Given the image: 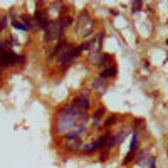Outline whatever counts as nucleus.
Listing matches in <instances>:
<instances>
[{
	"mask_svg": "<svg viewBox=\"0 0 168 168\" xmlns=\"http://www.w3.org/2000/svg\"><path fill=\"white\" fill-rule=\"evenodd\" d=\"M89 121H91V116H88V113L72 108L71 104H64L62 108H59L56 116V133L64 136L77 125H88Z\"/></svg>",
	"mask_w": 168,
	"mask_h": 168,
	"instance_id": "obj_1",
	"label": "nucleus"
},
{
	"mask_svg": "<svg viewBox=\"0 0 168 168\" xmlns=\"http://www.w3.org/2000/svg\"><path fill=\"white\" fill-rule=\"evenodd\" d=\"M77 29H79L81 35L83 37H91L93 32H94V20L91 19V15H89L88 10H83L79 15H77Z\"/></svg>",
	"mask_w": 168,
	"mask_h": 168,
	"instance_id": "obj_2",
	"label": "nucleus"
},
{
	"mask_svg": "<svg viewBox=\"0 0 168 168\" xmlns=\"http://www.w3.org/2000/svg\"><path fill=\"white\" fill-rule=\"evenodd\" d=\"M64 34H66V30L62 29V25H61L59 19L51 20L49 27L46 29V32H44V42L49 44V42H52V40H57V42H59L61 39H64Z\"/></svg>",
	"mask_w": 168,
	"mask_h": 168,
	"instance_id": "obj_3",
	"label": "nucleus"
},
{
	"mask_svg": "<svg viewBox=\"0 0 168 168\" xmlns=\"http://www.w3.org/2000/svg\"><path fill=\"white\" fill-rule=\"evenodd\" d=\"M69 104H71L72 108L79 109V111H83V113H88L89 109H91V106H93V101H91V98H86V96H81V94H77V96L72 98V101H71Z\"/></svg>",
	"mask_w": 168,
	"mask_h": 168,
	"instance_id": "obj_4",
	"label": "nucleus"
},
{
	"mask_svg": "<svg viewBox=\"0 0 168 168\" xmlns=\"http://www.w3.org/2000/svg\"><path fill=\"white\" fill-rule=\"evenodd\" d=\"M15 61H17V52H14L12 49H7L2 56H0V69H9L12 66H15Z\"/></svg>",
	"mask_w": 168,
	"mask_h": 168,
	"instance_id": "obj_5",
	"label": "nucleus"
},
{
	"mask_svg": "<svg viewBox=\"0 0 168 168\" xmlns=\"http://www.w3.org/2000/svg\"><path fill=\"white\" fill-rule=\"evenodd\" d=\"M64 141V150L67 153H79L83 150V138H71V140H62Z\"/></svg>",
	"mask_w": 168,
	"mask_h": 168,
	"instance_id": "obj_6",
	"label": "nucleus"
},
{
	"mask_svg": "<svg viewBox=\"0 0 168 168\" xmlns=\"http://www.w3.org/2000/svg\"><path fill=\"white\" fill-rule=\"evenodd\" d=\"M86 129H88V126L86 125H77L72 131H69L67 134H64L62 140H71V138H83L86 134Z\"/></svg>",
	"mask_w": 168,
	"mask_h": 168,
	"instance_id": "obj_7",
	"label": "nucleus"
},
{
	"mask_svg": "<svg viewBox=\"0 0 168 168\" xmlns=\"http://www.w3.org/2000/svg\"><path fill=\"white\" fill-rule=\"evenodd\" d=\"M129 133H131V125H125V126H123V129L118 131V133L113 136V140H114V143H116V146L121 145V143L125 141V138L128 136Z\"/></svg>",
	"mask_w": 168,
	"mask_h": 168,
	"instance_id": "obj_8",
	"label": "nucleus"
},
{
	"mask_svg": "<svg viewBox=\"0 0 168 168\" xmlns=\"http://www.w3.org/2000/svg\"><path fill=\"white\" fill-rule=\"evenodd\" d=\"M91 89H93V91H96V93H99V94H103L106 89H108V81H104V79H101V77H98V79H94Z\"/></svg>",
	"mask_w": 168,
	"mask_h": 168,
	"instance_id": "obj_9",
	"label": "nucleus"
},
{
	"mask_svg": "<svg viewBox=\"0 0 168 168\" xmlns=\"http://www.w3.org/2000/svg\"><path fill=\"white\" fill-rule=\"evenodd\" d=\"M121 121V116L120 114H116V113H113V114H109L108 118L104 120V123H103V128L104 129H111L116 123H120Z\"/></svg>",
	"mask_w": 168,
	"mask_h": 168,
	"instance_id": "obj_10",
	"label": "nucleus"
},
{
	"mask_svg": "<svg viewBox=\"0 0 168 168\" xmlns=\"http://www.w3.org/2000/svg\"><path fill=\"white\" fill-rule=\"evenodd\" d=\"M101 56H103V52L98 51V49L88 52V64L89 66H98V64H99V61H101Z\"/></svg>",
	"mask_w": 168,
	"mask_h": 168,
	"instance_id": "obj_11",
	"label": "nucleus"
},
{
	"mask_svg": "<svg viewBox=\"0 0 168 168\" xmlns=\"http://www.w3.org/2000/svg\"><path fill=\"white\" fill-rule=\"evenodd\" d=\"M81 54H83V47H81V44H79V46H72L71 51H69V56H67V64L71 66V62H74Z\"/></svg>",
	"mask_w": 168,
	"mask_h": 168,
	"instance_id": "obj_12",
	"label": "nucleus"
},
{
	"mask_svg": "<svg viewBox=\"0 0 168 168\" xmlns=\"http://www.w3.org/2000/svg\"><path fill=\"white\" fill-rule=\"evenodd\" d=\"M116 74H118V67H116V66H111V67L103 69V71L99 72V77H101V79H104V81H108V79H111V77H114Z\"/></svg>",
	"mask_w": 168,
	"mask_h": 168,
	"instance_id": "obj_13",
	"label": "nucleus"
},
{
	"mask_svg": "<svg viewBox=\"0 0 168 168\" xmlns=\"http://www.w3.org/2000/svg\"><path fill=\"white\" fill-rule=\"evenodd\" d=\"M111 66H114V62H113V56H111V54H103V56H101L99 64H98L96 67H99L101 71H103V69L111 67Z\"/></svg>",
	"mask_w": 168,
	"mask_h": 168,
	"instance_id": "obj_14",
	"label": "nucleus"
},
{
	"mask_svg": "<svg viewBox=\"0 0 168 168\" xmlns=\"http://www.w3.org/2000/svg\"><path fill=\"white\" fill-rule=\"evenodd\" d=\"M96 151H99V146L96 145V141H89V143H84L83 145L81 153L83 155H93V153H96Z\"/></svg>",
	"mask_w": 168,
	"mask_h": 168,
	"instance_id": "obj_15",
	"label": "nucleus"
},
{
	"mask_svg": "<svg viewBox=\"0 0 168 168\" xmlns=\"http://www.w3.org/2000/svg\"><path fill=\"white\" fill-rule=\"evenodd\" d=\"M140 131H134L133 133V136H131V145H129V151H134L136 153L138 148H140Z\"/></svg>",
	"mask_w": 168,
	"mask_h": 168,
	"instance_id": "obj_16",
	"label": "nucleus"
},
{
	"mask_svg": "<svg viewBox=\"0 0 168 168\" xmlns=\"http://www.w3.org/2000/svg\"><path fill=\"white\" fill-rule=\"evenodd\" d=\"M111 136H113V134L109 133V131H106L104 134H101V136L98 138V140H96V145L99 146V150H103V148H104V146H106V143L109 141V138H111Z\"/></svg>",
	"mask_w": 168,
	"mask_h": 168,
	"instance_id": "obj_17",
	"label": "nucleus"
},
{
	"mask_svg": "<svg viewBox=\"0 0 168 168\" xmlns=\"http://www.w3.org/2000/svg\"><path fill=\"white\" fill-rule=\"evenodd\" d=\"M59 22H61V25H62V29L66 30V29H69L72 24H74V19H72L71 15H64V17L59 19Z\"/></svg>",
	"mask_w": 168,
	"mask_h": 168,
	"instance_id": "obj_18",
	"label": "nucleus"
},
{
	"mask_svg": "<svg viewBox=\"0 0 168 168\" xmlns=\"http://www.w3.org/2000/svg\"><path fill=\"white\" fill-rule=\"evenodd\" d=\"M106 114V109H104V106H99V108L94 111V114L91 116V120H98V121H103V116Z\"/></svg>",
	"mask_w": 168,
	"mask_h": 168,
	"instance_id": "obj_19",
	"label": "nucleus"
},
{
	"mask_svg": "<svg viewBox=\"0 0 168 168\" xmlns=\"http://www.w3.org/2000/svg\"><path fill=\"white\" fill-rule=\"evenodd\" d=\"M10 25L14 27V29H17V30H22V32H30V29L25 27L20 20H14V22H10Z\"/></svg>",
	"mask_w": 168,
	"mask_h": 168,
	"instance_id": "obj_20",
	"label": "nucleus"
},
{
	"mask_svg": "<svg viewBox=\"0 0 168 168\" xmlns=\"http://www.w3.org/2000/svg\"><path fill=\"white\" fill-rule=\"evenodd\" d=\"M134 158H136V153L134 151H128V155L125 157V160H123V165H129V163H133L134 161Z\"/></svg>",
	"mask_w": 168,
	"mask_h": 168,
	"instance_id": "obj_21",
	"label": "nucleus"
},
{
	"mask_svg": "<svg viewBox=\"0 0 168 168\" xmlns=\"http://www.w3.org/2000/svg\"><path fill=\"white\" fill-rule=\"evenodd\" d=\"M143 125H145V120H143V118H134L133 123H131V128H134V131H138Z\"/></svg>",
	"mask_w": 168,
	"mask_h": 168,
	"instance_id": "obj_22",
	"label": "nucleus"
},
{
	"mask_svg": "<svg viewBox=\"0 0 168 168\" xmlns=\"http://www.w3.org/2000/svg\"><path fill=\"white\" fill-rule=\"evenodd\" d=\"M143 5H145V3L140 2V0H138V2H133V3H131V12H133V14H138V12H141Z\"/></svg>",
	"mask_w": 168,
	"mask_h": 168,
	"instance_id": "obj_23",
	"label": "nucleus"
},
{
	"mask_svg": "<svg viewBox=\"0 0 168 168\" xmlns=\"http://www.w3.org/2000/svg\"><path fill=\"white\" fill-rule=\"evenodd\" d=\"M7 25H9V19L2 17V19H0V34H3V32H5Z\"/></svg>",
	"mask_w": 168,
	"mask_h": 168,
	"instance_id": "obj_24",
	"label": "nucleus"
},
{
	"mask_svg": "<svg viewBox=\"0 0 168 168\" xmlns=\"http://www.w3.org/2000/svg\"><path fill=\"white\" fill-rule=\"evenodd\" d=\"M24 64H25V56L17 54V61H15V66H17V67H22Z\"/></svg>",
	"mask_w": 168,
	"mask_h": 168,
	"instance_id": "obj_25",
	"label": "nucleus"
},
{
	"mask_svg": "<svg viewBox=\"0 0 168 168\" xmlns=\"http://www.w3.org/2000/svg\"><path fill=\"white\" fill-rule=\"evenodd\" d=\"M148 168H157V158L155 157H150L148 158V165H146Z\"/></svg>",
	"mask_w": 168,
	"mask_h": 168,
	"instance_id": "obj_26",
	"label": "nucleus"
},
{
	"mask_svg": "<svg viewBox=\"0 0 168 168\" xmlns=\"http://www.w3.org/2000/svg\"><path fill=\"white\" fill-rule=\"evenodd\" d=\"M109 158V151H101V157H99V161H106Z\"/></svg>",
	"mask_w": 168,
	"mask_h": 168,
	"instance_id": "obj_27",
	"label": "nucleus"
},
{
	"mask_svg": "<svg viewBox=\"0 0 168 168\" xmlns=\"http://www.w3.org/2000/svg\"><path fill=\"white\" fill-rule=\"evenodd\" d=\"M81 96H86V98H89V96H91V89H88V88H83V89H81Z\"/></svg>",
	"mask_w": 168,
	"mask_h": 168,
	"instance_id": "obj_28",
	"label": "nucleus"
},
{
	"mask_svg": "<svg viewBox=\"0 0 168 168\" xmlns=\"http://www.w3.org/2000/svg\"><path fill=\"white\" fill-rule=\"evenodd\" d=\"M109 14H111V15H118V12L114 10V9H111V10H109Z\"/></svg>",
	"mask_w": 168,
	"mask_h": 168,
	"instance_id": "obj_29",
	"label": "nucleus"
},
{
	"mask_svg": "<svg viewBox=\"0 0 168 168\" xmlns=\"http://www.w3.org/2000/svg\"><path fill=\"white\" fill-rule=\"evenodd\" d=\"M166 46H168V40H166Z\"/></svg>",
	"mask_w": 168,
	"mask_h": 168,
	"instance_id": "obj_30",
	"label": "nucleus"
}]
</instances>
